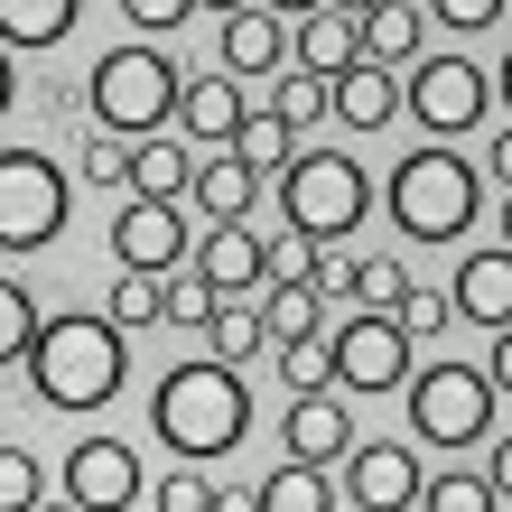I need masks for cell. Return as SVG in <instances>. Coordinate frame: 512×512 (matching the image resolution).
<instances>
[{"instance_id":"obj_14","label":"cell","mask_w":512,"mask_h":512,"mask_svg":"<svg viewBox=\"0 0 512 512\" xmlns=\"http://www.w3.org/2000/svg\"><path fill=\"white\" fill-rule=\"evenodd\" d=\"M326 122H345V131H382V122H401V66H373V56H354L345 75H326Z\"/></svg>"},{"instance_id":"obj_16","label":"cell","mask_w":512,"mask_h":512,"mask_svg":"<svg viewBox=\"0 0 512 512\" xmlns=\"http://www.w3.org/2000/svg\"><path fill=\"white\" fill-rule=\"evenodd\" d=\"M252 187H261V168H252L233 140H215V159H205V168H187V205H196L205 224H224V215H252Z\"/></svg>"},{"instance_id":"obj_46","label":"cell","mask_w":512,"mask_h":512,"mask_svg":"<svg viewBox=\"0 0 512 512\" xmlns=\"http://www.w3.org/2000/svg\"><path fill=\"white\" fill-rule=\"evenodd\" d=\"M261 10H280V19H298V10H317V0H261Z\"/></svg>"},{"instance_id":"obj_37","label":"cell","mask_w":512,"mask_h":512,"mask_svg":"<svg viewBox=\"0 0 512 512\" xmlns=\"http://www.w3.org/2000/svg\"><path fill=\"white\" fill-rule=\"evenodd\" d=\"M270 354H280V382H289V391L336 382V364H326V336H298V345H270Z\"/></svg>"},{"instance_id":"obj_28","label":"cell","mask_w":512,"mask_h":512,"mask_svg":"<svg viewBox=\"0 0 512 512\" xmlns=\"http://www.w3.org/2000/svg\"><path fill=\"white\" fill-rule=\"evenodd\" d=\"M270 112H280L289 131L326 122V75H308V66H280V75H270Z\"/></svg>"},{"instance_id":"obj_7","label":"cell","mask_w":512,"mask_h":512,"mask_svg":"<svg viewBox=\"0 0 512 512\" xmlns=\"http://www.w3.org/2000/svg\"><path fill=\"white\" fill-rule=\"evenodd\" d=\"M66 215H75L66 168L47 149H0V252H47Z\"/></svg>"},{"instance_id":"obj_43","label":"cell","mask_w":512,"mask_h":512,"mask_svg":"<svg viewBox=\"0 0 512 512\" xmlns=\"http://www.w3.org/2000/svg\"><path fill=\"white\" fill-rule=\"evenodd\" d=\"M485 168H494V177H503V187H512V122L494 131V159H485Z\"/></svg>"},{"instance_id":"obj_17","label":"cell","mask_w":512,"mask_h":512,"mask_svg":"<svg viewBox=\"0 0 512 512\" xmlns=\"http://www.w3.org/2000/svg\"><path fill=\"white\" fill-rule=\"evenodd\" d=\"M289 56H298L308 75H345L354 56H364V28H354V10L317 0V10H298V38H289Z\"/></svg>"},{"instance_id":"obj_32","label":"cell","mask_w":512,"mask_h":512,"mask_svg":"<svg viewBox=\"0 0 512 512\" xmlns=\"http://www.w3.org/2000/svg\"><path fill=\"white\" fill-rule=\"evenodd\" d=\"M289 140H298V131L280 122V112H243V122H233V149H243V159H252L261 177H270V168L289 159Z\"/></svg>"},{"instance_id":"obj_39","label":"cell","mask_w":512,"mask_h":512,"mask_svg":"<svg viewBox=\"0 0 512 512\" xmlns=\"http://www.w3.org/2000/svg\"><path fill=\"white\" fill-rule=\"evenodd\" d=\"M438 28H457V38H485V28L503 19V0H429Z\"/></svg>"},{"instance_id":"obj_2","label":"cell","mask_w":512,"mask_h":512,"mask_svg":"<svg viewBox=\"0 0 512 512\" xmlns=\"http://www.w3.org/2000/svg\"><path fill=\"white\" fill-rule=\"evenodd\" d=\"M149 429H159L168 457H233L252 429V391H243V364H215V354H196V364H168L149 382Z\"/></svg>"},{"instance_id":"obj_11","label":"cell","mask_w":512,"mask_h":512,"mask_svg":"<svg viewBox=\"0 0 512 512\" xmlns=\"http://www.w3.org/2000/svg\"><path fill=\"white\" fill-rule=\"evenodd\" d=\"M112 261L122 270H177L187 261V215H177V196H131L122 215H112Z\"/></svg>"},{"instance_id":"obj_49","label":"cell","mask_w":512,"mask_h":512,"mask_svg":"<svg viewBox=\"0 0 512 512\" xmlns=\"http://www.w3.org/2000/svg\"><path fill=\"white\" fill-rule=\"evenodd\" d=\"M336 10H364V0H336Z\"/></svg>"},{"instance_id":"obj_50","label":"cell","mask_w":512,"mask_h":512,"mask_svg":"<svg viewBox=\"0 0 512 512\" xmlns=\"http://www.w3.org/2000/svg\"><path fill=\"white\" fill-rule=\"evenodd\" d=\"M503 10H512V0H503Z\"/></svg>"},{"instance_id":"obj_15","label":"cell","mask_w":512,"mask_h":512,"mask_svg":"<svg viewBox=\"0 0 512 512\" xmlns=\"http://www.w3.org/2000/svg\"><path fill=\"white\" fill-rule=\"evenodd\" d=\"M354 447V410L336 401V382H317V391H289V457H308V466H336Z\"/></svg>"},{"instance_id":"obj_27","label":"cell","mask_w":512,"mask_h":512,"mask_svg":"<svg viewBox=\"0 0 512 512\" xmlns=\"http://www.w3.org/2000/svg\"><path fill=\"white\" fill-rule=\"evenodd\" d=\"M103 317L122 326V336L159 326V270H112V298H103Z\"/></svg>"},{"instance_id":"obj_41","label":"cell","mask_w":512,"mask_h":512,"mask_svg":"<svg viewBox=\"0 0 512 512\" xmlns=\"http://www.w3.org/2000/svg\"><path fill=\"white\" fill-rule=\"evenodd\" d=\"M485 336H494V354H485V382H494V391H512V326H485Z\"/></svg>"},{"instance_id":"obj_45","label":"cell","mask_w":512,"mask_h":512,"mask_svg":"<svg viewBox=\"0 0 512 512\" xmlns=\"http://www.w3.org/2000/svg\"><path fill=\"white\" fill-rule=\"evenodd\" d=\"M494 94H503V112H512V47H503V66H494Z\"/></svg>"},{"instance_id":"obj_38","label":"cell","mask_w":512,"mask_h":512,"mask_svg":"<svg viewBox=\"0 0 512 512\" xmlns=\"http://www.w3.org/2000/svg\"><path fill=\"white\" fill-rule=\"evenodd\" d=\"M75 168H84V187H122V168H131V140H122V131H94Z\"/></svg>"},{"instance_id":"obj_33","label":"cell","mask_w":512,"mask_h":512,"mask_svg":"<svg viewBox=\"0 0 512 512\" xmlns=\"http://www.w3.org/2000/svg\"><path fill=\"white\" fill-rule=\"evenodd\" d=\"M28 336H38V298H28V280H10V270H0V364H19Z\"/></svg>"},{"instance_id":"obj_9","label":"cell","mask_w":512,"mask_h":512,"mask_svg":"<svg viewBox=\"0 0 512 512\" xmlns=\"http://www.w3.org/2000/svg\"><path fill=\"white\" fill-rule=\"evenodd\" d=\"M326 364H336V391H401V373L419 364V345L401 336L391 308H354L336 336H326Z\"/></svg>"},{"instance_id":"obj_35","label":"cell","mask_w":512,"mask_h":512,"mask_svg":"<svg viewBox=\"0 0 512 512\" xmlns=\"http://www.w3.org/2000/svg\"><path fill=\"white\" fill-rule=\"evenodd\" d=\"M317 252H326V243H308L298 224H280V233L261 243V280H317Z\"/></svg>"},{"instance_id":"obj_22","label":"cell","mask_w":512,"mask_h":512,"mask_svg":"<svg viewBox=\"0 0 512 512\" xmlns=\"http://www.w3.org/2000/svg\"><path fill=\"white\" fill-rule=\"evenodd\" d=\"M261 345H298V336H317L326 326V289L317 280H270V298H261Z\"/></svg>"},{"instance_id":"obj_18","label":"cell","mask_w":512,"mask_h":512,"mask_svg":"<svg viewBox=\"0 0 512 512\" xmlns=\"http://www.w3.org/2000/svg\"><path fill=\"white\" fill-rule=\"evenodd\" d=\"M447 298H457L466 326H512V252H503V243H494V252H466Z\"/></svg>"},{"instance_id":"obj_36","label":"cell","mask_w":512,"mask_h":512,"mask_svg":"<svg viewBox=\"0 0 512 512\" xmlns=\"http://www.w3.org/2000/svg\"><path fill=\"white\" fill-rule=\"evenodd\" d=\"M140 503H159V512H215L224 494H215V485H205V475H196L187 457H177V475H159V485H149Z\"/></svg>"},{"instance_id":"obj_44","label":"cell","mask_w":512,"mask_h":512,"mask_svg":"<svg viewBox=\"0 0 512 512\" xmlns=\"http://www.w3.org/2000/svg\"><path fill=\"white\" fill-rule=\"evenodd\" d=\"M19 103V75H10V47H0V112Z\"/></svg>"},{"instance_id":"obj_20","label":"cell","mask_w":512,"mask_h":512,"mask_svg":"<svg viewBox=\"0 0 512 512\" xmlns=\"http://www.w3.org/2000/svg\"><path fill=\"white\" fill-rule=\"evenodd\" d=\"M168 122L187 131V140H205V149L233 140V122H243V84H233L224 66H215V75H196V84H177V112H168Z\"/></svg>"},{"instance_id":"obj_30","label":"cell","mask_w":512,"mask_h":512,"mask_svg":"<svg viewBox=\"0 0 512 512\" xmlns=\"http://www.w3.org/2000/svg\"><path fill=\"white\" fill-rule=\"evenodd\" d=\"M196 336L215 345V364H252V354H270V345H261V317H252V308H215V317L196 326Z\"/></svg>"},{"instance_id":"obj_42","label":"cell","mask_w":512,"mask_h":512,"mask_svg":"<svg viewBox=\"0 0 512 512\" xmlns=\"http://www.w3.org/2000/svg\"><path fill=\"white\" fill-rule=\"evenodd\" d=\"M485 485H494V512H512V438H494V466H485Z\"/></svg>"},{"instance_id":"obj_10","label":"cell","mask_w":512,"mask_h":512,"mask_svg":"<svg viewBox=\"0 0 512 512\" xmlns=\"http://www.w3.org/2000/svg\"><path fill=\"white\" fill-rule=\"evenodd\" d=\"M149 485H140V457H131V447L122 438H75L66 447V494H56V503H75V512H131Z\"/></svg>"},{"instance_id":"obj_31","label":"cell","mask_w":512,"mask_h":512,"mask_svg":"<svg viewBox=\"0 0 512 512\" xmlns=\"http://www.w3.org/2000/svg\"><path fill=\"white\" fill-rule=\"evenodd\" d=\"M419 512H494V485L485 475H419Z\"/></svg>"},{"instance_id":"obj_5","label":"cell","mask_w":512,"mask_h":512,"mask_svg":"<svg viewBox=\"0 0 512 512\" xmlns=\"http://www.w3.org/2000/svg\"><path fill=\"white\" fill-rule=\"evenodd\" d=\"M177 56L168 47H103V66H94V84H84V103H94V122L103 131H122V140H140V131H168V112H177Z\"/></svg>"},{"instance_id":"obj_34","label":"cell","mask_w":512,"mask_h":512,"mask_svg":"<svg viewBox=\"0 0 512 512\" xmlns=\"http://www.w3.org/2000/svg\"><path fill=\"white\" fill-rule=\"evenodd\" d=\"M28 503H47V466L0 438V512H28Z\"/></svg>"},{"instance_id":"obj_48","label":"cell","mask_w":512,"mask_h":512,"mask_svg":"<svg viewBox=\"0 0 512 512\" xmlns=\"http://www.w3.org/2000/svg\"><path fill=\"white\" fill-rule=\"evenodd\" d=\"M196 10H243V0H196Z\"/></svg>"},{"instance_id":"obj_13","label":"cell","mask_w":512,"mask_h":512,"mask_svg":"<svg viewBox=\"0 0 512 512\" xmlns=\"http://www.w3.org/2000/svg\"><path fill=\"white\" fill-rule=\"evenodd\" d=\"M215 28H224V75L233 84H252V75H280L289 66V19L280 10H261V0H243V10H215Z\"/></svg>"},{"instance_id":"obj_4","label":"cell","mask_w":512,"mask_h":512,"mask_svg":"<svg viewBox=\"0 0 512 512\" xmlns=\"http://www.w3.org/2000/svg\"><path fill=\"white\" fill-rule=\"evenodd\" d=\"M475 187H485V177H475L457 149H410V159L391 168L382 205H391V224H401L410 243H457V233L475 224V205H485Z\"/></svg>"},{"instance_id":"obj_8","label":"cell","mask_w":512,"mask_h":512,"mask_svg":"<svg viewBox=\"0 0 512 512\" xmlns=\"http://www.w3.org/2000/svg\"><path fill=\"white\" fill-rule=\"evenodd\" d=\"M485 103H494V75L475 66V56H447V47H419L410 66H401V112L410 122H429L438 140H457L485 122Z\"/></svg>"},{"instance_id":"obj_40","label":"cell","mask_w":512,"mask_h":512,"mask_svg":"<svg viewBox=\"0 0 512 512\" xmlns=\"http://www.w3.org/2000/svg\"><path fill=\"white\" fill-rule=\"evenodd\" d=\"M122 19L149 28V38H168V28H187V19H196V0H122Z\"/></svg>"},{"instance_id":"obj_26","label":"cell","mask_w":512,"mask_h":512,"mask_svg":"<svg viewBox=\"0 0 512 512\" xmlns=\"http://www.w3.org/2000/svg\"><path fill=\"white\" fill-rule=\"evenodd\" d=\"M391 317H401V336L419 345V336H447V326H457V298H447L438 280H401V298H391Z\"/></svg>"},{"instance_id":"obj_25","label":"cell","mask_w":512,"mask_h":512,"mask_svg":"<svg viewBox=\"0 0 512 512\" xmlns=\"http://www.w3.org/2000/svg\"><path fill=\"white\" fill-rule=\"evenodd\" d=\"M84 0H0V47H66Z\"/></svg>"},{"instance_id":"obj_19","label":"cell","mask_w":512,"mask_h":512,"mask_svg":"<svg viewBox=\"0 0 512 512\" xmlns=\"http://www.w3.org/2000/svg\"><path fill=\"white\" fill-rule=\"evenodd\" d=\"M187 270H205L215 298H224V289H252V280H261V233H252L243 215H224L205 243H187Z\"/></svg>"},{"instance_id":"obj_3","label":"cell","mask_w":512,"mask_h":512,"mask_svg":"<svg viewBox=\"0 0 512 512\" xmlns=\"http://www.w3.org/2000/svg\"><path fill=\"white\" fill-rule=\"evenodd\" d=\"M270 177H280V224H298L308 243H345V233H364V205H373L364 159H345V149H289Z\"/></svg>"},{"instance_id":"obj_29","label":"cell","mask_w":512,"mask_h":512,"mask_svg":"<svg viewBox=\"0 0 512 512\" xmlns=\"http://www.w3.org/2000/svg\"><path fill=\"white\" fill-rule=\"evenodd\" d=\"M159 317H168V326H205V317H215V280L187 270V261L159 270Z\"/></svg>"},{"instance_id":"obj_6","label":"cell","mask_w":512,"mask_h":512,"mask_svg":"<svg viewBox=\"0 0 512 512\" xmlns=\"http://www.w3.org/2000/svg\"><path fill=\"white\" fill-rule=\"evenodd\" d=\"M401 401H410V429L429 447H475L494 419V382H485V364H410Z\"/></svg>"},{"instance_id":"obj_12","label":"cell","mask_w":512,"mask_h":512,"mask_svg":"<svg viewBox=\"0 0 512 512\" xmlns=\"http://www.w3.org/2000/svg\"><path fill=\"white\" fill-rule=\"evenodd\" d=\"M336 466H345L336 512H401L419 494V457H410V447H364V438H354Z\"/></svg>"},{"instance_id":"obj_23","label":"cell","mask_w":512,"mask_h":512,"mask_svg":"<svg viewBox=\"0 0 512 512\" xmlns=\"http://www.w3.org/2000/svg\"><path fill=\"white\" fill-rule=\"evenodd\" d=\"M252 503H261V512H336V485H326V466L280 457V466L252 485Z\"/></svg>"},{"instance_id":"obj_47","label":"cell","mask_w":512,"mask_h":512,"mask_svg":"<svg viewBox=\"0 0 512 512\" xmlns=\"http://www.w3.org/2000/svg\"><path fill=\"white\" fill-rule=\"evenodd\" d=\"M503 252H512V196H503Z\"/></svg>"},{"instance_id":"obj_21","label":"cell","mask_w":512,"mask_h":512,"mask_svg":"<svg viewBox=\"0 0 512 512\" xmlns=\"http://www.w3.org/2000/svg\"><path fill=\"white\" fill-rule=\"evenodd\" d=\"M354 28H364V56H373V66H410V56L429 47V10H419V0H364Z\"/></svg>"},{"instance_id":"obj_1","label":"cell","mask_w":512,"mask_h":512,"mask_svg":"<svg viewBox=\"0 0 512 512\" xmlns=\"http://www.w3.org/2000/svg\"><path fill=\"white\" fill-rule=\"evenodd\" d=\"M28 382H38V401L47 410H66V419H84V410H112L122 401V382H131V336L112 317H38V336H28Z\"/></svg>"},{"instance_id":"obj_24","label":"cell","mask_w":512,"mask_h":512,"mask_svg":"<svg viewBox=\"0 0 512 512\" xmlns=\"http://www.w3.org/2000/svg\"><path fill=\"white\" fill-rule=\"evenodd\" d=\"M187 168H196V159H187V149H177L168 131H140V140H131L122 187H131V196H187Z\"/></svg>"}]
</instances>
